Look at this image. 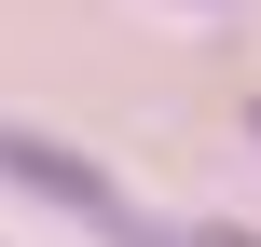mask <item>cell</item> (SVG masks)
Listing matches in <instances>:
<instances>
[{"mask_svg":"<svg viewBox=\"0 0 261 247\" xmlns=\"http://www.w3.org/2000/svg\"><path fill=\"white\" fill-rule=\"evenodd\" d=\"M0 179H28L41 206H69V220H96V234H138V220H124V193H110V165H83V151H55V138H28V124H0Z\"/></svg>","mask_w":261,"mask_h":247,"instance_id":"1","label":"cell"},{"mask_svg":"<svg viewBox=\"0 0 261 247\" xmlns=\"http://www.w3.org/2000/svg\"><path fill=\"white\" fill-rule=\"evenodd\" d=\"M193 247H261V234H193Z\"/></svg>","mask_w":261,"mask_h":247,"instance_id":"2","label":"cell"},{"mask_svg":"<svg viewBox=\"0 0 261 247\" xmlns=\"http://www.w3.org/2000/svg\"><path fill=\"white\" fill-rule=\"evenodd\" d=\"M248 124H261V110H248Z\"/></svg>","mask_w":261,"mask_h":247,"instance_id":"3","label":"cell"}]
</instances>
